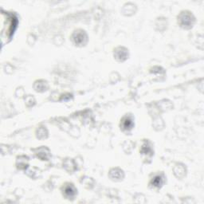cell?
<instances>
[{
    "label": "cell",
    "mask_w": 204,
    "mask_h": 204,
    "mask_svg": "<svg viewBox=\"0 0 204 204\" xmlns=\"http://www.w3.org/2000/svg\"><path fill=\"white\" fill-rule=\"evenodd\" d=\"M6 18L4 19L2 17V39L10 38L14 34V31L17 25V18L14 14L6 13Z\"/></svg>",
    "instance_id": "6da1fadb"
},
{
    "label": "cell",
    "mask_w": 204,
    "mask_h": 204,
    "mask_svg": "<svg viewBox=\"0 0 204 204\" xmlns=\"http://www.w3.org/2000/svg\"><path fill=\"white\" fill-rule=\"evenodd\" d=\"M192 15L188 12H183L179 16V22L183 26H190L192 25Z\"/></svg>",
    "instance_id": "7a4b0ae2"
},
{
    "label": "cell",
    "mask_w": 204,
    "mask_h": 204,
    "mask_svg": "<svg viewBox=\"0 0 204 204\" xmlns=\"http://www.w3.org/2000/svg\"><path fill=\"white\" fill-rule=\"evenodd\" d=\"M74 40L76 44L77 45H82L87 40V36L84 31H77L75 32L74 34Z\"/></svg>",
    "instance_id": "3957f363"
},
{
    "label": "cell",
    "mask_w": 204,
    "mask_h": 204,
    "mask_svg": "<svg viewBox=\"0 0 204 204\" xmlns=\"http://www.w3.org/2000/svg\"><path fill=\"white\" fill-rule=\"evenodd\" d=\"M133 125V123H132V120L128 118V117H126L125 119L123 120V122H122V126H123V128L125 129V130H129L132 128Z\"/></svg>",
    "instance_id": "277c9868"
},
{
    "label": "cell",
    "mask_w": 204,
    "mask_h": 204,
    "mask_svg": "<svg viewBox=\"0 0 204 204\" xmlns=\"http://www.w3.org/2000/svg\"><path fill=\"white\" fill-rule=\"evenodd\" d=\"M65 194L67 197H73L75 195V190L73 186L69 185L65 187Z\"/></svg>",
    "instance_id": "5b68a950"
},
{
    "label": "cell",
    "mask_w": 204,
    "mask_h": 204,
    "mask_svg": "<svg viewBox=\"0 0 204 204\" xmlns=\"http://www.w3.org/2000/svg\"><path fill=\"white\" fill-rule=\"evenodd\" d=\"M163 183V179L160 176H156L155 178H153L152 184L155 187H160Z\"/></svg>",
    "instance_id": "8992f818"
},
{
    "label": "cell",
    "mask_w": 204,
    "mask_h": 204,
    "mask_svg": "<svg viewBox=\"0 0 204 204\" xmlns=\"http://www.w3.org/2000/svg\"><path fill=\"white\" fill-rule=\"evenodd\" d=\"M116 53H119V55H116V57L120 60L125 59V57H126V56H127V53H126V51L123 50H121V49H120L119 50L116 51Z\"/></svg>",
    "instance_id": "52a82bcc"
}]
</instances>
